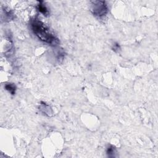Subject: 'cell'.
Returning <instances> with one entry per match:
<instances>
[{"instance_id": "7", "label": "cell", "mask_w": 158, "mask_h": 158, "mask_svg": "<svg viewBox=\"0 0 158 158\" xmlns=\"http://www.w3.org/2000/svg\"><path fill=\"white\" fill-rule=\"evenodd\" d=\"M120 47L119 43H114V44L113 46V50L115 52H118L120 50Z\"/></svg>"}, {"instance_id": "4", "label": "cell", "mask_w": 158, "mask_h": 158, "mask_svg": "<svg viewBox=\"0 0 158 158\" xmlns=\"http://www.w3.org/2000/svg\"><path fill=\"white\" fill-rule=\"evenodd\" d=\"M42 104H41V106L40 107L41 111L44 113L45 115L48 116H50L52 114V111L50 106L48 105H47L45 102H42Z\"/></svg>"}, {"instance_id": "3", "label": "cell", "mask_w": 158, "mask_h": 158, "mask_svg": "<svg viewBox=\"0 0 158 158\" xmlns=\"http://www.w3.org/2000/svg\"><path fill=\"white\" fill-rule=\"evenodd\" d=\"M38 4L37 6V9L41 14H42L44 16H49L50 11H49L48 9L46 6L45 5V4L44 3V2L42 1H38Z\"/></svg>"}, {"instance_id": "6", "label": "cell", "mask_w": 158, "mask_h": 158, "mask_svg": "<svg viewBox=\"0 0 158 158\" xmlns=\"http://www.w3.org/2000/svg\"><path fill=\"white\" fill-rule=\"evenodd\" d=\"M106 153L109 157H114L115 153V148L111 145H108L106 148Z\"/></svg>"}, {"instance_id": "1", "label": "cell", "mask_w": 158, "mask_h": 158, "mask_svg": "<svg viewBox=\"0 0 158 158\" xmlns=\"http://www.w3.org/2000/svg\"><path fill=\"white\" fill-rule=\"evenodd\" d=\"M30 27L33 33L42 42L51 46H56L59 45V40L50 30L43 22L35 18L30 21Z\"/></svg>"}, {"instance_id": "2", "label": "cell", "mask_w": 158, "mask_h": 158, "mask_svg": "<svg viewBox=\"0 0 158 158\" xmlns=\"http://www.w3.org/2000/svg\"><path fill=\"white\" fill-rule=\"evenodd\" d=\"M91 12L96 17L102 19L109 12L108 6L104 1H91Z\"/></svg>"}, {"instance_id": "5", "label": "cell", "mask_w": 158, "mask_h": 158, "mask_svg": "<svg viewBox=\"0 0 158 158\" xmlns=\"http://www.w3.org/2000/svg\"><path fill=\"white\" fill-rule=\"evenodd\" d=\"M4 88L7 91H8L12 95H14L16 94V86L14 84H11V83L6 84L4 85Z\"/></svg>"}]
</instances>
